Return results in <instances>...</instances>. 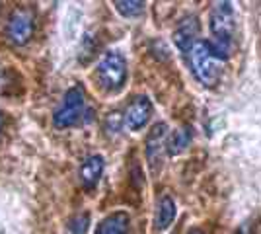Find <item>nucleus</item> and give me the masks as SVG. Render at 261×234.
<instances>
[{
	"label": "nucleus",
	"instance_id": "nucleus-1",
	"mask_svg": "<svg viewBox=\"0 0 261 234\" xmlns=\"http://www.w3.org/2000/svg\"><path fill=\"white\" fill-rule=\"evenodd\" d=\"M211 32L213 39L207 41L211 53L217 61H228L234 49L236 35V18L232 2H215L211 10Z\"/></svg>",
	"mask_w": 261,
	"mask_h": 234
},
{
	"label": "nucleus",
	"instance_id": "nucleus-2",
	"mask_svg": "<svg viewBox=\"0 0 261 234\" xmlns=\"http://www.w3.org/2000/svg\"><path fill=\"white\" fill-rule=\"evenodd\" d=\"M185 55H187V63H189L193 76L203 86H207V88L217 86L218 78H220V68H218V61L211 53V47L207 41L199 39Z\"/></svg>",
	"mask_w": 261,
	"mask_h": 234
},
{
	"label": "nucleus",
	"instance_id": "nucleus-3",
	"mask_svg": "<svg viewBox=\"0 0 261 234\" xmlns=\"http://www.w3.org/2000/svg\"><path fill=\"white\" fill-rule=\"evenodd\" d=\"M99 86L108 92H119L127 82V61L119 51H108L96 68Z\"/></svg>",
	"mask_w": 261,
	"mask_h": 234
},
{
	"label": "nucleus",
	"instance_id": "nucleus-4",
	"mask_svg": "<svg viewBox=\"0 0 261 234\" xmlns=\"http://www.w3.org/2000/svg\"><path fill=\"white\" fill-rule=\"evenodd\" d=\"M86 110V96L82 86H72L66 90L63 103L55 110L53 113V125L57 129H66L76 125Z\"/></svg>",
	"mask_w": 261,
	"mask_h": 234
},
{
	"label": "nucleus",
	"instance_id": "nucleus-5",
	"mask_svg": "<svg viewBox=\"0 0 261 234\" xmlns=\"http://www.w3.org/2000/svg\"><path fill=\"white\" fill-rule=\"evenodd\" d=\"M35 30V16L32 8H16L8 18L6 23V37L12 45H25L33 35Z\"/></svg>",
	"mask_w": 261,
	"mask_h": 234
},
{
	"label": "nucleus",
	"instance_id": "nucleus-6",
	"mask_svg": "<svg viewBox=\"0 0 261 234\" xmlns=\"http://www.w3.org/2000/svg\"><path fill=\"white\" fill-rule=\"evenodd\" d=\"M166 139H168V125L156 123L146 137V160L154 174H158L164 166V154H166Z\"/></svg>",
	"mask_w": 261,
	"mask_h": 234
},
{
	"label": "nucleus",
	"instance_id": "nucleus-7",
	"mask_svg": "<svg viewBox=\"0 0 261 234\" xmlns=\"http://www.w3.org/2000/svg\"><path fill=\"white\" fill-rule=\"evenodd\" d=\"M150 117H152V101L146 96H137L135 100H130L123 113V123L130 131H139L150 121Z\"/></svg>",
	"mask_w": 261,
	"mask_h": 234
},
{
	"label": "nucleus",
	"instance_id": "nucleus-8",
	"mask_svg": "<svg viewBox=\"0 0 261 234\" xmlns=\"http://www.w3.org/2000/svg\"><path fill=\"white\" fill-rule=\"evenodd\" d=\"M199 34H201V23L197 16H185L181 22L177 23L174 30V43L177 45L179 51L187 53L193 45L199 41Z\"/></svg>",
	"mask_w": 261,
	"mask_h": 234
},
{
	"label": "nucleus",
	"instance_id": "nucleus-9",
	"mask_svg": "<svg viewBox=\"0 0 261 234\" xmlns=\"http://www.w3.org/2000/svg\"><path fill=\"white\" fill-rule=\"evenodd\" d=\"M103 174V158L99 154H92L84 158V162L80 164V170H78V176H80V181L86 190H92L96 188V184L99 181Z\"/></svg>",
	"mask_w": 261,
	"mask_h": 234
},
{
	"label": "nucleus",
	"instance_id": "nucleus-10",
	"mask_svg": "<svg viewBox=\"0 0 261 234\" xmlns=\"http://www.w3.org/2000/svg\"><path fill=\"white\" fill-rule=\"evenodd\" d=\"M129 223L130 219L127 213L115 211L98 224L96 234H129Z\"/></svg>",
	"mask_w": 261,
	"mask_h": 234
},
{
	"label": "nucleus",
	"instance_id": "nucleus-11",
	"mask_svg": "<svg viewBox=\"0 0 261 234\" xmlns=\"http://www.w3.org/2000/svg\"><path fill=\"white\" fill-rule=\"evenodd\" d=\"M191 141H193V129L189 125H184L166 139V152L170 156L181 154L187 150V146L191 145Z\"/></svg>",
	"mask_w": 261,
	"mask_h": 234
},
{
	"label": "nucleus",
	"instance_id": "nucleus-12",
	"mask_svg": "<svg viewBox=\"0 0 261 234\" xmlns=\"http://www.w3.org/2000/svg\"><path fill=\"white\" fill-rule=\"evenodd\" d=\"M175 219V201L170 195H164L156 205L154 213V228L156 230H166Z\"/></svg>",
	"mask_w": 261,
	"mask_h": 234
},
{
	"label": "nucleus",
	"instance_id": "nucleus-13",
	"mask_svg": "<svg viewBox=\"0 0 261 234\" xmlns=\"http://www.w3.org/2000/svg\"><path fill=\"white\" fill-rule=\"evenodd\" d=\"M115 10L119 12L121 16H125V18H137V16H141L142 12H144V2L141 0H117L115 4Z\"/></svg>",
	"mask_w": 261,
	"mask_h": 234
},
{
	"label": "nucleus",
	"instance_id": "nucleus-14",
	"mask_svg": "<svg viewBox=\"0 0 261 234\" xmlns=\"http://www.w3.org/2000/svg\"><path fill=\"white\" fill-rule=\"evenodd\" d=\"M16 74L12 70H0V98L16 94Z\"/></svg>",
	"mask_w": 261,
	"mask_h": 234
},
{
	"label": "nucleus",
	"instance_id": "nucleus-15",
	"mask_svg": "<svg viewBox=\"0 0 261 234\" xmlns=\"http://www.w3.org/2000/svg\"><path fill=\"white\" fill-rule=\"evenodd\" d=\"M90 226V215L88 213H78L68 223V232L70 234H86Z\"/></svg>",
	"mask_w": 261,
	"mask_h": 234
},
{
	"label": "nucleus",
	"instance_id": "nucleus-16",
	"mask_svg": "<svg viewBox=\"0 0 261 234\" xmlns=\"http://www.w3.org/2000/svg\"><path fill=\"white\" fill-rule=\"evenodd\" d=\"M123 113L119 112H111L108 113V117H106V123H103V129H106V133L109 137H113V135H119V131L123 129Z\"/></svg>",
	"mask_w": 261,
	"mask_h": 234
},
{
	"label": "nucleus",
	"instance_id": "nucleus-17",
	"mask_svg": "<svg viewBox=\"0 0 261 234\" xmlns=\"http://www.w3.org/2000/svg\"><path fill=\"white\" fill-rule=\"evenodd\" d=\"M96 49H98V45H96V41H94V37H92V35H84L82 45H80V53H78L80 63H84V65H86L88 61L96 55Z\"/></svg>",
	"mask_w": 261,
	"mask_h": 234
},
{
	"label": "nucleus",
	"instance_id": "nucleus-18",
	"mask_svg": "<svg viewBox=\"0 0 261 234\" xmlns=\"http://www.w3.org/2000/svg\"><path fill=\"white\" fill-rule=\"evenodd\" d=\"M236 234H253V224H250V223L240 224V228L236 230Z\"/></svg>",
	"mask_w": 261,
	"mask_h": 234
},
{
	"label": "nucleus",
	"instance_id": "nucleus-19",
	"mask_svg": "<svg viewBox=\"0 0 261 234\" xmlns=\"http://www.w3.org/2000/svg\"><path fill=\"white\" fill-rule=\"evenodd\" d=\"M187 234H205V232H203L201 228H191V230H189Z\"/></svg>",
	"mask_w": 261,
	"mask_h": 234
},
{
	"label": "nucleus",
	"instance_id": "nucleus-20",
	"mask_svg": "<svg viewBox=\"0 0 261 234\" xmlns=\"http://www.w3.org/2000/svg\"><path fill=\"white\" fill-rule=\"evenodd\" d=\"M0 129H2V113H0Z\"/></svg>",
	"mask_w": 261,
	"mask_h": 234
}]
</instances>
